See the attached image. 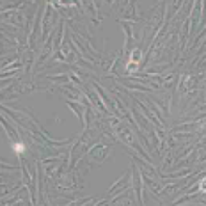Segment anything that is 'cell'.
I'll return each mask as SVG.
<instances>
[{"label": "cell", "instance_id": "cell-1", "mask_svg": "<svg viewBox=\"0 0 206 206\" xmlns=\"http://www.w3.org/2000/svg\"><path fill=\"white\" fill-rule=\"evenodd\" d=\"M13 149H14L16 155H22L23 151H25V146H23L22 142H16V144H13Z\"/></svg>", "mask_w": 206, "mask_h": 206}]
</instances>
